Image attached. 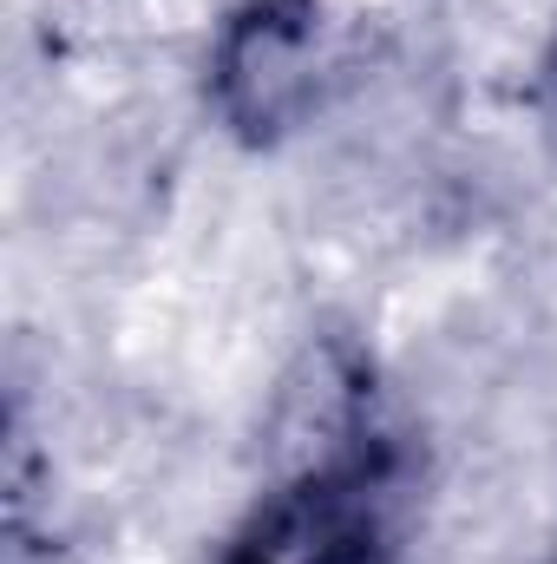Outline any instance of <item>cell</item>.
<instances>
[{
  "instance_id": "277c9868",
  "label": "cell",
  "mask_w": 557,
  "mask_h": 564,
  "mask_svg": "<svg viewBox=\"0 0 557 564\" xmlns=\"http://www.w3.org/2000/svg\"><path fill=\"white\" fill-rule=\"evenodd\" d=\"M551 564H557V558H551Z\"/></svg>"
},
{
  "instance_id": "7a4b0ae2",
  "label": "cell",
  "mask_w": 557,
  "mask_h": 564,
  "mask_svg": "<svg viewBox=\"0 0 557 564\" xmlns=\"http://www.w3.org/2000/svg\"><path fill=\"white\" fill-rule=\"evenodd\" d=\"M341 66L328 0H237L204 46V106L223 139L276 151L315 126Z\"/></svg>"
},
{
  "instance_id": "6da1fadb",
  "label": "cell",
  "mask_w": 557,
  "mask_h": 564,
  "mask_svg": "<svg viewBox=\"0 0 557 564\" xmlns=\"http://www.w3.org/2000/svg\"><path fill=\"white\" fill-rule=\"evenodd\" d=\"M414 519V446L374 401H348L328 440L237 512L210 564H394Z\"/></svg>"
},
{
  "instance_id": "3957f363",
  "label": "cell",
  "mask_w": 557,
  "mask_h": 564,
  "mask_svg": "<svg viewBox=\"0 0 557 564\" xmlns=\"http://www.w3.org/2000/svg\"><path fill=\"white\" fill-rule=\"evenodd\" d=\"M545 112H551V126H557V46H551V59H545Z\"/></svg>"
}]
</instances>
